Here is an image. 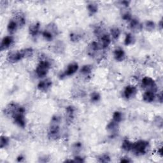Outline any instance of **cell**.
<instances>
[{
    "instance_id": "cell-1",
    "label": "cell",
    "mask_w": 163,
    "mask_h": 163,
    "mask_svg": "<svg viewBox=\"0 0 163 163\" xmlns=\"http://www.w3.org/2000/svg\"><path fill=\"white\" fill-rule=\"evenodd\" d=\"M33 55L32 48H26L20 50L10 52L7 56V60L11 63H16L24 58L30 57Z\"/></svg>"
},
{
    "instance_id": "cell-2",
    "label": "cell",
    "mask_w": 163,
    "mask_h": 163,
    "mask_svg": "<svg viewBox=\"0 0 163 163\" xmlns=\"http://www.w3.org/2000/svg\"><path fill=\"white\" fill-rule=\"evenodd\" d=\"M61 118L58 115L52 117L48 131V137L51 140H57L60 137V124Z\"/></svg>"
},
{
    "instance_id": "cell-3",
    "label": "cell",
    "mask_w": 163,
    "mask_h": 163,
    "mask_svg": "<svg viewBox=\"0 0 163 163\" xmlns=\"http://www.w3.org/2000/svg\"><path fill=\"white\" fill-rule=\"evenodd\" d=\"M149 147V143L145 140H138L133 144L131 151L136 155H145Z\"/></svg>"
},
{
    "instance_id": "cell-4",
    "label": "cell",
    "mask_w": 163,
    "mask_h": 163,
    "mask_svg": "<svg viewBox=\"0 0 163 163\" xmlns=\"http://www.w3.org/2000/svg\"><path fill=\"white\" fill-rule=\"evenodd\" d=\"M13 122L20 127L24 128L26 126L25 119V109L23 106H19L17 110L12 116Z\"/></svg>"
},
{
    "instance_id": "cell-5",
    "label": "cell",
    "mask_w": 163,
    "mask_h": 163,
    "mask_svg": "<svg viewBox=\"0 0 163 163\" xmlns=\"http://www.w3.org/2000/svg\"><path fill=\"white\" fill-rule=\"evenodd\" d=\"M50 68V64L48 61L46 60L41 61L38 63L35 70L36 75L39 78L45 77V76H47V75L48 74Z\"/></svg>"
},
{
    "instance_id": "cell-6",
    "label": "cell",
    "mask_w": 163,
    "mask_h": 163,
    "mask_svg": "<svg viewBox=\"0 0 163 163\" xmlns=\"http://www.w3.org/2000/svg\"><path fill=\"white\" fill-rule=\"evenodd\" d=\"M141 86L147 91H152L154 92H157L158 86L154 80L149 77H145L141 80Z\"/></svg>"
},
{
    "instance_id": "cell-7",
    "label": "cell",
    "mask_w": 163,
    "mask_h": 163,
    "mask_svg": "<svg viewBox=\"0 0 163 163\" xmlns=\"http://www.w3.org/2000/svg\"><path fill=\"white\" fill-rule=\"evenodd\" d=\"M78 68H79L78 64L77 63H70L68 66L67 68L64 71V73L62 75H61L60 78H63L66 77H70L73 75H74L78 71Z\"/></svg>"
},
{
    "instance_id": "cell-8",
    "label": "cell",
    "mask_w": 163,
    "mask_h": 163,
    "mask_svg": "<svg viewBox=\"0 0 163 163\" xmlns=\"http://www.w3.org/2000/svg\"><path fill=\"white\" fill-rule=\"evenodd\" d=\"M99 43L102 49L108 48L111 43V36L108 33H103L100 35Z\"/></svg>"
},
{
    "instance_id": "cell-9",
    "label": "cell",
    "mask_w": 163,
    "mask_h": 163,
    "mask_svg": "<svg viewBox=\"0 0 163 163\" xmlns=\"http://www.w3.org/2000/svg\"><path fill=\"white\" fill-rule=\"evenodd\" d=\"M52 85V82L50 79H45L40 81L37 85L38 89L42 92H47Z\"/></svg>"
},
{
    "instance_id": "cell-10",
    "label": "cell",
    "mask_w": 163,
    "mask_h": 163,
    "mask_svg": "<svg viewBox=\"0 0 163 163\" xmlns=\"http://www.w3.org/2000/svg\"><path fill=\"white\" fill-rule=\"evenodd\" d=\"M19 105H18L17 103H9L7 106L5 108L4 110V113L5 115L8 117H12L15 113L17 108H19Z\"/></svg>"
},
{
    "instance_id": "cell-11",
    "label": "cell",
    "mask_w": 163,
    "mask_h": 163,
    "mask_svg": "<svg viewBox=\"0 0 163 163\" xmlns=\"http://www.w3.org/2000/svg\"><path fill=\"white\" fill-rule=\"evenodd\" d=\"M101 49H102L99 42H92L89 45V47H88L87 52L90 56L94 57L95 56V54H96V52H98Z\"/></svg>"
},
{
    "instance_id": "cell-12",
    "label": "cell",
    "mask_w": 163,
    "mask_h": 163,
    "mask_svg": "<svg viewBox=\"0 0 163 163\" xmlns=\"http://www.w3.org/2000/svg\"><path fill=\"white\" fill-rule=\"evenodd\" d=\"M137 92V89L136 87L133 85H128L127 86L124 91V96L127 99H131L134 97Z\"/></svg>"
},
{
    "instance_id": "cell-13",
    "label": "cell",
    "mask_w": 163,
    "mask_h": 163,
    "mask_svg": "<svg viewBox=\"0 0 163 163\" xmlns=\"http://www.w3.org/2000/svg\"><path fill=\"white\" fill-rule=\"evenodd\" d=\"M13 42V38L11 36H5L1 42V45H0V49L2 51H3L6 49H9V47L12 45Z\"/></svg>"
},
{
    "instance_id": "cell-14",
    "label": "cell",
    "mask_w": 163,
    "mask_h": 163,
    "mask_svg": "<svg viewBox=\"0 0 163 163\" xmlns=\"http://www.w3.org/2000/svg\"><path fill=\"white\" fill-rule=\"evenodd\" d=\"M75 108L73 106L70 105L66 108V119L68 122L71 123L75 118Z\"/></svg>"
},
{
    "instance_id": "cell-15",
    "label": "cell",
    "mask_w": 163,
    "mask_h": 163,
    "mask_svg": "<svg viewBox=\"0 0 163 163\" xmlns=\"http://www.w3.org/2000/svg\"><path fill=\"white\" fill-rule=\"evenodd\" d=\"M130 27L131 29L134 33L140 32L143 29L142 24L138 21L137 19H132L130 20Z\"/></svg>"
},
{
    "instance_id": "cell-16",
    "label": "cell",
    "mask_w": 163,
    "mask_h": 163,
    "mask_svg": "<svg viewBox=\"0 0 163 163\" xmlns=\"http://www.w3.org/2000/svg\"><path fill=\"white\" fill-rule=\"evenodd\" d=\"M113 56H114V58L115 60L118 61V62H121V61L124 60L125 57H126V54L123 49L121 48H118L114 50Z\"/></svg>"
},
{
    "instance_id": "cell-17",
    "label": "cell",
    "mask_w": 163,
    "mask_h": 163,
    "mask_svg": "<svg viewBox=\"0 0 163 163\" xmlns=\"http://www.w3.org/2000/svg\"><path fill=\"white\" fill-rule=\"evenodd\" d=\"M40 24L38 22L31 24L29 27V35L33 37L37 36L40 31Z\"/></svg>"
},
{
    "instance_id": "cell-18",
    "label": "cell",
    "mask_w": 163,
    "mask_h": 163,
    "mask_svg": "<svg viewBox=\"0 0 163 163\" xmlns=\"http://www.w3.org/2000/svg\"><path fill=\"white\" fill-rule=\"evenodd\" d=\"M155 98V92L150 91H147L143 95V99L146 103H152Z\"/></svg>"
},
{
    "instance_id": "cell-19",
    "label": "cell",
    "mask_w": 163,
    "mask_h": 163,
    "mask_svg": "<svg viewBox=\"0 0 163 163\" xmlns=\"http://www.w3.org/2000/svg\"><path fill=\"white\" fill-rule=\"evenodd\" d=\"M87 9L89 12V14L91 16H92L93 15L96 14V13L98 11V5L96 3L94 2H91L87 6Z\"/></svg>"
},
{
    "instance_id": "cell-20",
    "label": "cell",
    "mask_w": 163,
    "mask_h": 163,
    "mask_svg": "<svg viewBox=\"0 0 163 163\" xmlns=\"http://www.w3.org/2000/svg\"><path fill=\"white\" fill-rule=\"evenodd\" d=\"M18 27L19 26L17 23L16 22V20L12 19L10 20L7 25V30L9 33H10V34H13L17 31Z\"/></svg>"
},
{
    "instance_id": "cell-21",
    "label": "cell",
    "mask_w": 163,
    "mask_h": 163,
    "mask_svg": "<svg viewBox=\"0 0 163 163\" xmlns=\"http://www.w3.org/2000/svg\"><path fill=\"white\" fill-rule=\"evenodd\" d=\"M119 127V124L117 122H114L113 120H112L109 124H108L106 126V130L108 132L114 134L115 133H117Z\"/></svg>"
},
{
    "instance_id": "cell-22",
    "label": "cell",
    "mask_w": 163,
    "mask_h": 163,
    "mask_svg": "<svg viewBox=\"0 0 163 163\" xmlns=\"http://www.w3.org/2000/svg\"><path fill=\"white\" fill-rule=\"evenodd\" d=\"M133 144V143H132L129 140L126 139L123 141V142H122L121 147L124 151H125L126 152H130V151H131V150H132Z\"/></svg>"
},
{
    "instance_id": "cell-23",
    "label": "cell",
    "mask_w": 163,
    "mask_h": 163,
    "mask_svg": "<svg viewBox=\"0 0 163 163\" xmlns=\"http://www.w3.org/2000/svg\"><path fill=\"white\" fill-rule=\"evenodd\" d=\"M135 42V38L131 33H127L124 39V45L128 46L134 44Z\"/></svg>"
},
{
    "instance_id": "cell-24",
    "label": "cell",
    "mask_w": 163,
    "mask_h": 163,
    "mask_svg": "<svg viewBox=\"0 0 163 163\" xmlns=\"http://www.w3.org/2000/svg\"><path fill=\"white\" fill-rule=\"evenodd\" d=\"M42 36L45 40L48 41V42H50V41H52L54 39V35L52 32H50L49 30L47 29L43 31Z\"/></svg>"
},
{
    "instance_id": "cell-25",
    "label": "cell",
    "mask_w": 163,
    "mask_h": 163,
    "mask_svg": "<svg viewBox=\"0 0 163 163\" xmlns=\"http://www.w3.org/2000/svg\"><path fill=\"white\" fill-rule=\"evenodd\" d=\"M18 24V26L20 27H23L26 24V18L23 13H19L17 15V18L15 19Z\"/></svg>"
},
{
    "instance_id": "cell-26",
    "label": "cell",
    "mask_w": 163,
    "mask_h": 163,
    "mask_svg": "<svg viewBox=\"0 0 163 163\" xmlns=\"http://www.w3.org/2000/svg\"><path fill=\"white\" fill-rule=\"evenodd\" d=\"M120 30L118 28H113L110 30V35L114 40H117L120 35Z\"/></svg>"
},
{
    "instance_id": "cell-27",
    "label": "cell",
    "mask_w": 163,
    "mask_h": 163,
    "mask_svg": "<svg viewBox=\"0 0 163 163\" xmlns=\"http://www.w3.org/2000/svg\"><path fill=\"white\" fill-rule=\"evenodd\" d=\"M92 66L91 65L87 64L82 66V68L80 70V72L83 75H89L92 72Z\"/></svg>"
},
{
    "instance_id": "cell-28",
    "label": "cell",
    "mask_w": 163,
    "mask_h": 163,
    "mask_svg": "<svg viewBox=\"0 0 163 163\" xmlns=\"http://www.w3.org/2000/svg\"><path fill=\"white\" fill-rule=\"evenodd\" d=\"M122 113L119 111L115 112L113 114L112 120H113L114 122L119 124L120 122L122 121Z\"/></svg>"
},
{
    "instance_id": "cell-29",
    "label": "cell",
    "mask_w": 163,
    "mask_h": 163,
    "mask_svg": "<svg viewBox=\"0 0 163 163\" xmlns=\"http://www.w3.org/2000/svg\"><path fill=\"white\" fill-rule=\"evenodd\" d=\"M9 144V138L5 136H2L1 139H0V147L1 148H3L7 146Z\"/></svg>"
},
{
    "instance_id": "cell-30",
    "label": "cell",
    "mask_w": 163,
    "mask_h": 163,
    "mask_svg": "<svg viewBox=\"0 0 163 163\" xmlns=\"http://www.w3.org/2000/svg\"><path fill=\"white\" fill-rule=\"evenodd\" d=\"M91 101L92 103H97L101 99V96L99 92H93L91 94Z\"/></svg>"
},
{
    "instance_id": "cell-31",
    "label": "cell",
    "mask_w": 163,
    "mask_h": 163,
    "mask_svg": "<svg viewBox=\"0 0 163 163\" xmlns=\"http://www.w3.org/2000/svg\"><path fill=\"white\" fill-rule=\"evenodd\" d=\"M145 27L147 31H151L155 29V25L153 21H151V20H148V21L145 23Z\"/></svg>"
},
{
    "instance_id": "cell-32",
    "label": "cell",
    "mask_w": 163,
    "mask_h": 163,
    "mask_svg": "<svg viewBox=\"0 0 163 163\" xmlns=\"http://www.w3.org/2000/svg\"><path fill=\"white\" fill-rule=\"evenodd\" d=\"M98 161L100 162H110V157L108 154H103L98 158Z\"/></svg>"
},
{
    "instance_id": "cell-33",
    "label": "cell",
    "mask_w": 163,
    "mask_h": 163,
    "mask_svg": "<svg viewBox=\"0 0 163 163\" xmlns=\"http://www.w3.org/2000/svg\"><path fill=\"white\" fill-rule=\"evenodd\" d=\"M70 40L72 42H79V40L81 38L80 35H79L78 34H77L75 33H71L70 35Z\"/></svg>"
},
{
    "instance_id": "cell-34",
    "label": "cell",
    "mask_w": 163,
    "mask_h": 163,
    "mask_svg": "<svg viewBox=\"0 0 163 163\" xmlns=\"http://www.w3.org/2000/svg\"><path fill=\"white\" fill-rule=\"evenodd\" d=\"M122 19L126 20V21H130L132 19L131 14L130 12H126L123 15H122Z\"/></svg>"
},
{
    "instance_id": "cell-35",
    "label": "cell",
    "mask_w": 163,
    "mask_h": 163,
    "mask_svg": "<svg viewBox=\"0 0 163 163\" xmlns=\"http://www.w3.org/2000/svg\"><path fill=\"white\" fill-rule=\"evenodd\" d=\"M74 161H75V162H80V163L85 162L84 158L80 157V156H75L74 158Z\"/></svg>"
},
{
    "instance_id": "cell-36",
    "label": "cell",
    "mask_w": 163,
    "mask_h": 163,
    "mask_svg": "<svg viewBox=\"0 0 163 163\" xmlns=\"http://www.w3.org/2000/svg\"><path fill=\"white\" fill-rule=\"evenodd\" d=\"M130 2H127V1L120 2L121 5H122L123 6H125V7H128L129 5H130Z\"/></svg>"
},
{
    "instance_id": "cell-37",
    "label": "cell",
    "mask_w": 163,
    "mask_h": 163,
    "mask_svg": "<svg viewBox=\"0 0 163 163\" xmlns=\"http://www.w3.org/2000/svg\"><path fill=\"white\" fill-rule=\"evenodd\" d=\"M131 162V161L128 158H122V159L120 160V162Z\"/></svg>"
},
{
    "instance_id": "cell-38",
    "label": "cell",
    "mask_w": 163,
    "mask_h": 163,
    "mask_svg": "<svg viewBox=\"0 0 163 163\" xmlns=\"http://www.w3.org/2000/svg\"><path fill=\"white\" fill-rule=\"evenodd\" d=\"M24 159V158L23 157V156L22 155H19V156H18V157H17V161L18 162H22V161H23Z\"/></svg>"
},
{
    "instance_id": "cell-39",
    "label": "cell",
    "mask_w": 163,
    "mask_h": 163,
    "mask_svg": "<svg viewBox=\"0 0 163 163\" xmlns=\"http://www.w3.org/2000/svg\"><path fill=\"white\" fill-rule=\"evenodd\" d=\"M158 100L161 102V103H162V92H161L158 95Z\"/></svg>"
},
{
    "instance_id": "cell-40",
    "label": "cell",
    "mask_w": 163,
    "mask_h": 163,
    "mask_svg": "<svg viewBox=\"0 0 163 163\" xmlns=\"http://www.w3.org/2000/svg\"><path fill=\"white\" fill-rule=\"evenodd\" d=\"M158 154L162 156V147H160L159 149L158 150Z\"/></svg>"
},
{
    "instance_id": "cell-41",
    "label": "cell",
    "mask_w": 163,
    "mask_h": 163,
    "mask_svg": "<svg viewBox=\"0 0 163 163\" xmlns=\"http://www.w3.org/2000/svg\"><path fill=\"white\" fill-rule=\"evenodd\" d=\"M159 27L161 29H162V20L159 22Z\"/></svg>"
}]
</instances>
